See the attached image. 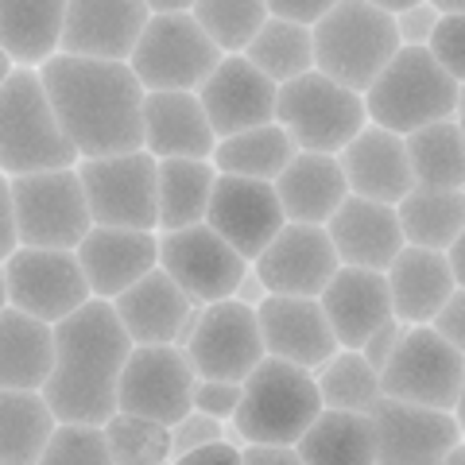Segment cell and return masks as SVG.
Segmentation results:
<instances>
[{"label":"cell","mask_w":465,"mask_h":465,"mask_svg":"<svg viewBox=\"0 0 465 465\" xmlns=\"http://www.w3.org/2000/svg\"><path fill=\"white\" fill-rule=\"evenodd\" d=\"M194 97L217 140L275 121V82H268L244 54H222Z\"/></svg>","instance_id":"cell-19"},{"label":"cell","mask_w":465,"mask_h":465,"mask_svg":"<svg viewBox=\"0 0 465 465\" xmlns=\"http://www.w3.org/2000/svg\"><path fill=\"white\" fill-rule=\"evenodd\" d=\"M0 272H5L8 307L32 314L47 326L63 322L66 314H74L94 299L78 256L66 249H24L20 244L0 264Z\"/></svg>","instance_id":"cell-12"},{"label":"cell","mask_w":465,"mask_h":465,"mask_svg":"<svg viewBox=\"0 0 465 465\" xmlns=\"http://www.w3.org/2000/svg\"><path fill=\"white\" fill-rule=\"evenodd\" d=\"M295 454L302 465H376V439L369 415L322 407L314 423L299 434Z\"/></svg>","instance_id":"cell-33"},{"label":"cell","mask_w":465,"mask_h":465,"mask_svg":"<svg viewBox=\"0 0 465 465\" xmlns=\"http://www.w3.org/2000/svg\"><path fill=\"white\" fill-rule=\"evenodd\" d=\"M256 326H260V341H264V357H280L287 365H299L307 372L318 369L338 349L318 299L268 295L256 307Z\"/></svg>","instance_id":"cell-21"},{"label":"cell","mask_w":465,"mask_h":465,"mask_svg":"<svg viewBox=\"0 0 465 465\" xmlns=\"http://www.w3.org/2000/svg\"><path fill=\"white\" fill-rule=\"evenodd\" d=\"M381 376V396L419 407L461 415L465 391V349L442 341L430 326H411L403 333L400 349L388 357Z\"/></svg>","instance_id":"cell-10"},{"label":"cell","mask_w":465,"mask_h":465,"mask_svg":"<svg viewBox=\"0 0 465 465\" xmlns=\"http://www.w3.org/2000/svg\"><path fill=\"white\" fill-rule=\"evenodd\" d=\"M155 249H159L155 268H163L174 280V287L191 302H198V307L229 299L244 264H249L206 222L174 229V232H155Z\"/></svg>","instance_id":"cell-16"},{"label":"cell","mask_w":465,"mask_h":465,"mask_svg":"<svg viewBox=\"0 0 465 465\" xmlns=\"http://www.w3.org/2000/svg\"><path fill=\"white\" fill-rule=\"evenodd\" d=\"M140 133H143V152L152 159H210L217 143L198 97L183 90L143 94Z\"/></svg>","instance_id":"cell-26"},{"label":"cell","mask_w":465,"mask_h":465,"mask_svg":"<svg viewBox=\"0 0 465 465\" xmlns=\"http://www.w3.org/2000/svg\"><path fill=\"white\" fill-rule=\"evenodd\" d=\"M183 353L198 381H237L241 384L264 361L256 311L237 299H222V302L202 307L194 333L183 345Z\"/></svg>","instance_id":"cell-13"},{"label":"cell","mask_w":465,"mask_h":465,"mask_svg":"<svg viewBox=\"0 0 465 465\" xmlns=\"http://www.w3.org/2000/svg\"><path fill=\"white\" fill-rule=\"evenodd\" d=\"M407 167H411L415 186H434V191H465V140L461 116L423 124L403 136Z\"/></svg>","instance_id":"cell-34"},{"label":"cell","mask_w":465,"mask_h":465,"mask_svg":"<svg viewBox=\"0 0 465 465\" xmlns=\"http://www.w3.org/2000/svg\"><path fill=\"white\" fill-rule=\"evenodd\" d=\"M268 295H295V299H318L330 275L338 272V256L322 225H295L287 222L275 237L264 244V252L249 260Z\"/></svg>","instance_id":"cell-18"},{"label":"cell","mask_w":465,"mask_h":465,"mask_svg":"<svg viewBox=\"0 0 465 465\" xmlns=\"http://www.w3.org/2000/svg\"><path fill=\"white\" fill-rule=\"evenodd\" d=\"M318 307L326 314V326L333 333V341H338V349H361L369 333L391 318L384 272L341 264L330 275L322 295H318Z\"/></svg>","instance_id":"cell-25"},{"label":"cell","mask_w":465,"mask_h":465,"mask_svg":"<svg viewBox=\"0 0 465 465\" xmlns=\"http://www.w3.org/2000/svg\"><path fill=\"white\" fill-rule=\"evenodd\" d=\"M333 5H338V0H264L268 16H275V20H291V24H302V27L318 24Z\"/></svg>","instance_id":"cell-49"},{"label":"cell","mask_w":465,"mask_h":465,"mask_svg":"<svg viewBox=\"0 0 465 465\" xmlns=\"http://www.w3.org/2000/svg\"><path fill=\"white\" fill-rule=\"evenodd\" d=\"M101 434H105L113 465H163V461H171L167 427L155 423V419H136V415L113 411L105 423H101Z\"/></svg>","instance_id":"cell-41"},{"label":"cell","mask_w":465,"mask_h":465,"mask_svg":"<svg viewBox=\"0 0 465 465\" xmlns=\"http://www.w3.org/2000/svg\"><path fill=\"white\" fill-rule=\"evenodd\" d=\"M322 229L333 244L338 264H345V268L384 272L391 260H396V252L403 249L396 206L369 202V198H357V194H349L341 206L330 213V222Z\"/></svg>","instance_id":"cell-23"},{"label":"cell","mask_w":465,"mask_h":465,"mask_svg":"<svg viewBox=\"0 0 465 465\" xmlns=\"http://www.w3.org/2000/svg\"><path fill=\"white\" fill-rule=\"evenodd\" d=\"M148 16L152 12L143 0H66L58 51L78 58L128 63Z\"/></svg>","instance_id":"cell-20"},{"label":"cell","mask_w":465,"mask_h":465,"mask_svg":"<svg viewBox=\"0 0 465 465\" xmlns=\"http://www.w3.org/2000/svg\"><path fill=\"white\" fill-rule=\"evenodd\" d=\"M167 439H171V458H183V454H191V450L222 442V423L202 411H186L183 419H174L167 427Z\"/></svg>","instance_id":"cell-44"},{"label":"cell","mask_w":465,"mask_h":465,"mask_svg":"<svg viewBox=\"0 0 465 465\" xmlns=\"http://www.w3.org/2000/svg\"><path fill=\"white\" fill-rule=\"evenodd\" d=\"M109 307L133 345H174L186 314H191L198 302L186 299L163 268H152L143 280L124 287Z\"/></svg>","instance_id":"cell-27"},{"label":"cell","mask_w":465,"mask_h":465,"mask_svg":"<svg viewBox=\"0 0 465 465\" xmlns=\"http://www.w3.org/2000/svg\"><path fill=\"white\" fill-rule=\"evenodd\" d=\"M241 403V384L237 381H198L194 376V388H191V411H202L217 419V423H229L232 411Z\"/></svg>","instance_id":"cell-45"},{"label":"cell","mask_w":465,"mask_h":465,"mask_svg":"<svg viewBox=\"0 0 465 465\" xmlns=\"http://www.w3.org/2000/svg\"><path fill=\"white\" fill-rule=\"evenodd\" d=\"M8 307V295H5V272H0V311Z\"/></svg>","instance_id":"cell-59"},{"label":"cell","mask_w":465,"mask_h":465,"mask_svg":"<svg viewBox=\"0 0 465 465\" xmlns=\"http://www.w3.org/2000/svg\"><path fill=\"white\" fill-rule=\"evenodd\" d=\"M43 94H47L54 121L74 143L78 159L124 155L143 148L140 109L143 85L128 70V63L105 58H78L54 51L47 63L35 66Z\"/></svg>","instance_id":"cell-1"},{"label":"cell","mask_w":465,"mask_h":465,"mask_svg":"<svg viewBox=\"0 0 465 465\" xmlns=\"http://www.w3.org/2000/svg\"><path fill=\"white\" fill-rule=\"evenodd\" d=\"M213 179L210 159H155V232L206 222Z\"/></svg>","instance_id":"cell-31"},{"label":"cell","mask_w":465,"mask_h":465,"mask_svg":"<svg viewBox=\"0 0 465 465\" xmlns=\"http://www.w3.org/2000/svg\"><path fill=\"white\" fill-rule=\"evenodd\" d=\"M194 24L222 54H241L268 20L264 0H194Z\"/></svg>","instance_id":"cell-40"},{"label":"cell","mask_w":465,"mask_h":465,"mask_svg":"<svg viewBox=\"0 0 465 465\" xmlns=\"http://www.w3.org/2000/svg\"><path fill=\"white\" fill-rule=\"evenodd\" d=\"M369 5H372V8H381V12H388V16H396V12L419 5V0H369Z\"/></svg>","instance_id":"cell-55"},{"label":"cell","mask_w":465,"mask_h":465,"mask_svg":"<svg viewBox=\"0 0 465 465\" xmlns=\"http://www.w3.org/2000/svg\"><path fill=\"white\" fill-rule=\"evenodd\" d=\"M20 249L16 222H12V194H8V174H0V264Z\"/></svg>","instance_id":"cell-51"},{"label":"cell","mask_w":465,"mask_h":465,"mask_svg":"<svg viewBox=\"0 0 465 465\" xmlns=\"http://www.w3.org/2000/svg\"><path fill=\"white\" fill-rule=\"evenodd\" d=\"M171 465H241V450H232L229 442H210L183 458H171Z\"/></svg>","instance_id":"cell-50"},{"label":"cell","mask_w":465,"mask_h":465,"mask_svg":"<svg viewBox=\"0 0 465 465\" xmlns=\"http://www.w3.org/2000/svg\"><path fill=\"white\" fill-rule=\"evenodd\" d=\"M78 264L82 275L90 283L94 299L113 302L124 287H133L143 280L155 264H159V249H155V232H136V229H109V225H94L85 237L78 241Z\"/></svg>","instance_id":"cell-22"},{"label":"cell","mask_w":465,"mask_h":465,"mask_svg":"<svg viewBox=\"0 0 465 465\" xmlns=\"http://www.w3.org/2000/svg\"><path fill=\"white\" fill-rule=\"evenodd\" d=\"M434 8L442 12V16H450V12H465V0H430Z\"/></svg>","instance_id":"cell-56"},{"label":"cell","mask_w":465,"mask_h":465,"mask_svg":"<svg viewBox=\"0 0 465 465\" xmlns=\"http://www.w3.org/2000/svg\"><path fill=\"white\" fill-rule=\"evenodd\" d=\"M272 186L283 217L295 225H326L330 213L349 198L338 155H318V152H295V159L280 171V179Z\"/></svg>","instance_id":"cell-29"},{"label":"cell","mask_w":465,"mask_h":465,"mask_svg":"<svg viewBox=\"0 0 465 465\" xmlns=\"http://www.w3.org/2000/svg\"><path fill=\"white\" fill-rule=\"evenodd\" d=\"M241 54L275 85H283V82L314 70L311 27L291 24V20H275V16H268L264 24H260V32L249 39V47H244Z\"/></svg>","instance_id":"cell-38"},{"label":"cell","mask_w":465,"mask_h":465,"mask_svg":"<svg viewBox=\"0 0 465 465\" xmlns=\"http://www.w3.org/2000/svg\"><path fill=\"white\" fill-rule=\"evenodd\" d=\"M241 465H302L295 446H244Z\"/></svg>","instance_id":"cell-52"},{"label":"cell","mask_w":465,"mask_h":465,"mask_svg":"<svg viewBox=\"0 0 465 465\" xmlns=\"http://www.w3.org/2000/svg\"><path fill=\"white\" fill-rule=\"evenodd\" d=\"M322 411L314 376L280 357H264L241 381V403L229 423L249 446H295Z\"/></svg>","instance_id":"cell-6"},{"label":"cell","mask_w":465,"mask_h":465,"mask_svg":"<svg viewBox=\"0 0 465 465\" xmlns=\"http://www.w3.org/2000/svg\"><path fill=\"white\" fill-rule=\"evenodd\" d=\"M275 124L299 152L338 155L369 121L361 94L345 90L318 70H307V74L275 85Z\"/></svg>","instance_id":"cell-7"},{"label":"cell","mask_w":465,"mask_h":465,"mask_svg":"<svg viewBox=\"0 0 465 465\" xmlns=\"http://www.w3.org/2000/svg\"><path fill=\"white\" fill-rule=\"evenodd\" d=\"M396 222L403 232V244L442 252L450 241L465 232V191L411 186L396 202Z\"/></svg>","instance_id":"cell-35"},{"label":"cell","mask_w":465,"mask_h":465,"mask_svg":"<svg viewBox=\"0 0 465 465\" xmlns=\"http://www.w3.org/2000/svg\"><path fill=\"white\" fill-rule=\"evenodd\" d=\"M434 333H439L442 341H450L454 349H465V287H458L454 295H450L439 311H434V318L427 322Z\"/></svg>","instance_id":"cell-48"},{"label":"cell","mask_w":465,"mask_h":465,"mask_svg":"<svg viewBox=\"0 0 465 465\" xmlns=\"http://www.w3.org/2000/svg\"><path fill=\"white\" fill-rule=\"evenodd\" d=\"M74 163L78 152L54 121L39 70L12 66L0 85V174L16 179V174L63 171Z\"/></svg>","instance_id":"cell-4"},{"label":"cell","mask_w":465,"mask_h":465,"mask_svg":"<svg viewBox=\"0 0 465 465\" xmlns=\"http://www.w3.org/2000/svg\"><path fill=\"white\" fill-rule=\"evenodd\" d=\"M163 465H171V461H163Z\"/></svg>","instance_id":"cell-60"},{"label":"cell","mask_w":465,"mask_h":465,"mask_svg":"<svg viewBox=\"0 0 465 465\" xmlns=\"http://www.w3.org/2000/svg\"><path fill=\"white\" fill-rule=\"evenodd\" d=\"M442 20V12L430 5V0H419V5L403 8L391 16V24H396V39L400 47H427V39L434 32V24Z\"/></svg>","instance_id":"cell-46"},{"label":"cell","mask_w":465,"mask_h":465,"mask_svg":"<svg viewBox=\"0 0 465 465\" xmlns=\"http://www.w3.org/2000/svg\"><path fill=\"white\" fill-rule=\"evenodd\" d=\"M12 74V58L5 54V51H0V85H5V78Z\"/></svg>","instance_id":"cell-58"},{"label":"cell","mask_w":465,"mask_h":465,"mask_svg":"<svg viewBox=\"0 0 465 465\" xmlns=\"http://www.w3.org/2000/svg\"><path fill=\"white\" fill-rule=\"evenodd\" d=\"M314 70L353 94H365L369 82L400 51L396 24L369 0H338L318 24H311Z\"/></svg>","instance_id":"cell-5"},{"label":"cell","mask_w":465,"mask_h":465,"mask_svg":"<svg viewBox=\"0 0 465 465\" xmlns=\"http://www.w3.org/2000/svg\"><path fill=\"white\" fill-rule=\"evenodd\" d=\"M407 330H411V326H407V322H400V318H388V322H381V326H376V330L369 333V338H365V345H361L357 353L365 357V361H369V365H372L376 372H381V369L388 365V357H391V353H396V349H400V341H403V333H407Z\"/></svg>","instance_id":"cell-47"},{"label":"cell","mask_w":465,"mask_h":465,"mask_svg":"<svg viewBox=\"0 0 465 465\" xmlns=\"http://www.w3.org/2000/svg\"><path fill=\"white\" fill-rule=\"evenodd\" d=\"M194 372L174 345H133L116 381V411L171 427L191 411Z\"/></svg>","instance_id":"cell-15"},{"label":"cell","mask_w":465,"mask_h":465,"mask_svg":"<svg viewBox=\"0 0 465 465\" xmlns=\"http://www.w3.org/2000/svg\"><path fill=\"white\" fill-rule=\"evenodd\" d=\"M361 101L369 124L407 136L423 124L461 116V82L450 78L427 47H400L369 82Z\"/></svg>","instance_id":"cell-3"},{"label":"cell","mask_w":465,"mask_h":465,"mask_svg":"<svg viewBox=\"0 0 465 465\" xmlns=\"http://www.w3.org/2000/svg\"><path fill=\"white\" fill-rule=\"evenodd\" d=\"M143 5H148L152 16H159V12H191L194 0H143Z\"/></svg>","instance_id":"cell-54"},{"label":"cell","mask_w":465,"mask_h":465,"mask_svg":"<svg viewBox=\"0 0 465 465\" xmlns=\"http://www.w3.org/2000/svg\"><path fill=\"white\" fill-rule=\"evenodd\" d=\"M35 465H113L105 434L94 423H54Z\"/></svg>","instance_id":"cell-42"},{"label":"cell","mask_w":465,"mask_h":465,"mask_svg":"<svg viewBox=\"0 0 465 465\" xmlns=\"http://www.w3.org/2000/svg\"><path fill=\"white\" fill-rule=\"evenodd\" d=\"M442 465H465V442L461 446H454V450H450V454H446V461Z\"/></svg>","instance_id":"cell-57"},{"label":"cell","mask_w":465,"mask_h":465,"mask_svg":"<svg viewBox=\"0 0 465 465\" xmlns=\"http://www.w3.org/2000/svg\"><path fill=\"white\" fill-rule=\"evenodd\" d=\"M206 225L241 260H256L264 252V244L287 225V217L280 210L272 183L217 174L210 191V206H206Z\"/></svg>","instance_id":"cell-17"},{"label":"cell","mask_w":465,"mask_h":465,"mask_svg":"<svg viewBox=\"0 0 465 465\" xmlns=\"http://www.w3.org/2000/svg\"><path fill=\"white\" fill-rule=\"evenodd\" d=\"M338 167L345 174L349 194L369 198V202H396L411 191V167H407V152H403V136L388 133V128L365 124L361 133L338 152Z\"/></svg>","instance_id":"cell-24"},{"label":"cell","mask_w":465,"mask_h":465,"mask_svg":"<svg viewBox=\"0 0 465 465\" xmlns=\"http://www.w3.org/2000/svg\"><path fill=\"white\" fill-rule=\"evenodd\" d=\"M229 299H237V302H244V307H252V311L268 299V287L260 283V275L252 272V264H244L241 280H237V287H232V295H229Z\"/></svg>","instance_id":"cell-53"},{"label":"cell","mask_w":465,"mask_h":465,"mask_svg":"<svg viewBox=\"0 0 465 465\" xmlns=\"http://www.w3.org/2000/svg\"><path fill=\"white\" fill-rule=\"evenodd\" d=\"M66 0H0V51L12 66H43L58 51Z\"/></svg>","instance_id":"cell-32"},{"label":"cell","mask_w":465,"mask_h":465,"mask_svg":"<svg viewBox=\"0 0 465 465\" xmlns=\"http://www.w3.org/2000/svg\"><path fill=\"white\" fill-rule=\"evenodd\" d=\"M376 465H442L454 446L465 442L461 415L400 400H376L369 411Z\"/></svg>","instance_id":"cell-14"},{"label":"cell","mask_w":465,"mask_h":465,"mask_svg":"<svg viewBox=\"0 0 465 465\" xmlns=\"http://www.w3.org/2000/svg\"><path fill=\"white\" fill-rule=\"evenodd\" d=\"M54 365V330L16 307L0 311V388L39 391Z\"/></svg>","instance_id":"cell-30"},{"label":"cell","mask_w":465,"mask_h":465,"mask_svg":"<svg viewBox=\"0 0 465 465\" xmlns=\"http://www.w3.org/2000/svg\"><path fill=\"white\" fill-rule=\"evenodd\" d=\"M8 194H12L16 241L24 249L74 252L78 241L94 229L90 206H85V194H82L74 167L16 174V179H8Z\"/></svg>","instance_id":"cell-8"},{"label":"cell","mask_w":465,"mask_h":465,"mask_svg":"<svg viewBox=\"0 0 465 465\" xmlns=\"http://www.w3.org/2000/svg\"><path fill=\"white\" fill-rule=\"evenodd\" d=\"M74 171L94 225L155 232V159L143 148L78 159Z\"/></svg>","instance_id":"cell-11"},{"label":"cell","mask_w":465,"mask_h":465,"mask_svg":"<svg viewBox=\"0 0 465 465\" xmlns=\"http://www.w3.org/2000/svg\"><path fill=\"white\" fill-rule=\"evenodd\" d=\"M427 54L450 78L465 85V12H450V16L434 24V32L427 39Z\"/></svg>","instance_id":"cell-43"},{"label":"cell","mask_w":465,"mask_h":465,"mask_svg":"<svg viewBox=\"0 0 465 465\" xmlns=\"http://www.w3.org/2000/svg\"><path fill=\"white\" fill-rule=\"evenodd\" d=\"M217 63H222V51L206 39V32L194 24L191 12L148 16L133 54H128V70L143 85V94H159V90L194 94Z\"/></svg>","instance_id":"cell-9"},{"label":"cell","mask_w":465,"mask_h":465,"mask_svg":"<svg viewBox=\"0 0 465 465\" xmlns=\"http://www.w3.org/2000/svg\"><path fill=\"white\" fill-rule=\"evenodd\" d=\"M384 283L391 299V318L407 326H427L434 311L458 291L446 256L434 249H415V244H403L396 252V260L384 268Z\"/></svg>","instance_id":"cell-28"},{"label":"cell","mask_w":465,"mask_h":465,"mask_svg":"<svg viewBox=\"0 0 465 465\" xmlns=\"http://www.w3.org/2000/svg\"><path fill=\"white\" fill-rule=\"evenodd\" d=\"M54 365L39 396L58 423L101 427L116 411V381L133 353L124 326L105 299H90L63 322H54Z\"/></svg>","instance_id":"cell-2"},{"label":"cell","mask_w":465,"mask_h":465,"mask_svg":"<svg viewBox=\"0 0 465 465\" xmlns=\"http://www.w3.org/2000/svg\"><path fill=\"white\" fill-rule=\"evenodd\" d=\"M54 423L39 391L0 388V465H35Z\"/></svg>","instance_id":"cell-37"},{"label":"cell","mask_w":465,"mask_h":465,"mask_svg":"<svg viewBox=\"0 0 465 465\" xmlns=\"http://www.w3.org/2000/svg\"><path fill=\"white\" fill-rule=\"evenodd\" d=\"M295 143L283 133L280 124H260V128H244L237 136H225L213 143L210 163L217 174H237V179H260V183H275L280 171L295 159Z\"/></svg>","instance_id":"cell-36"},{"label":"cell","mask_w":465,"mask_h":465,"mask_svg":"<svg viewBox=\"0 0 465 465\" xmlns=\"http://www.w3.org/2000/svg\"><path fill=\"white\" fill-rule=\"evenodd\" d=\"M318 400L333 411H361L369 415L372 403L381 400V376L357 349H333L318 369H311Z\"/></svg>","instance_id":"cell-39"}]
</instances>
